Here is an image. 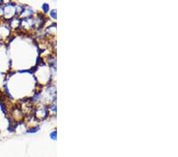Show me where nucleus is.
Wrapping results in <instances>:
<instances>
[{"instance_id":"1","label":"nucleus","mask_w":178,"mask_h":157,"mask_svg":"<svg viewBox=\"0 0 178 157\" xmlns=\"http://www.w3.org/2000/svg\"><path fill=\"white\" fill-rule=\"evenodd\" d=\"M16 7L14 3L9 2L6 4L3 7H1L2 10V16L4 17L6 20L14 18V17L16 14Z\"/></svg>"},{"instance_id":"2","label":"nucleus","mask_w":178,"mask_h":157,"mask_svg":"<svg viewBox=\"0 0 178 157\" xmlns=\"http://www.w3.org/2000/svg\"><path fill=\"white\" fill-rule=\"evenodd\" d=\"M39 130H40V128H39L38 126H36V127H33V128H30L29 129H28V130H27V133H37Z\"/></svg>"},{"instance_id":"3","label":"nucleus","mask_w":178,"mask_h":157,"mask_svg":"<svg viewBox=\"0 0 178 157\" xmlns=\"http://www.w3.org/2000/svg\"><path fill=\"white\" fill-rule=\"evenodd\" d=\"M42 9L44 13H47V12L48 11V10H49V6H48V4H47V3H44V4L42 5Z\"/></svg>"},{"instance_id":"4","label":"nucleus","mask_w":178,"mask_h":157,"mask_svg":"<svg viewBox=\"0 0 178 157\" xmlns=\"http://www.w3.org/2000/svg\"><path fill=\"white\" fill-rule=\"evenodd\" d=\"M50 137L52 138V140H56V131H53V132L50 134Z\"/></svg>"},{"instance_id":"5","label":"nucleus","mask_w":178,"mask_h":157,"mask_svg":"<svg viewBox=\"0 0 178 157\" xmlns=\"http://www.w3.org/2000/svg\"><path fill=\"white\" fill-rule=\"evenodd\" d=\"M50 14H51V16H52L53 18H56V10H52V11L50 12Z\"/></svg>"}]
</instances>
